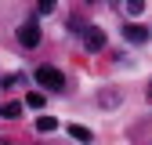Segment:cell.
<instances>
[{
  "label": "cell",
  "mask_w": 152,
  "mask_h": 145,
  "mask_svg": "<svg viewBox=\"0 0 152 145\" xmlns=\"http://www.w3.org/2000/svg\"><path fill=\"white\" fill-rule=\"evenodd\" d=\"M148 98H152V83H148Z\"/></svg>",
  "instance_id": "7c38bea8"
},
{
  "label": "cell",
  "mask_w": 152,
  "mask_h": 145,
  "mask_svg": "<svg viewBox=\"0 0 152 145\" xmlns=\"http://www.w3.org/2000/svg\"><path fill=\"white\" fill-rule=\"evenodd\" d=\"M36 11H40V15H51V11H54V0H40V4H36Z\"/></svg>",
  "instance_id": "30bf717a"
},
{
  "label": "cell",
  "mask_w": 152,
  "mask_h": 145,
  "mask_svg": "<svg viewBox=\"0 0 152 145\" xmlns=\"http://www.w3.org/2000/svg\"><path fill=\"white\" fill-rule=\"evenodd\" d=\"M123 36H127V44H145V40H148V29L138 26V22H127V26H123Z\"/></svg>",
  "instance_id": "277c9868"
},
{
  "label": "cell",
  "mask_w": 152,
  "mask_h": 145,
  "mask_svg": "<svg viewBox=\"0 0 152 145\" xmlns=\"http://www.w3.org/2000/svg\"><path fill=\"white\" fill-rule=\"evenodd\" d=\"M116 102H120L116 91H102V105H105V109H116Z\"/></svg>",
  "instance_id": "ba28073f"
},
{
  "label": "cell",
  "mask_w": 152,
  "mask_h": 145,
  "mask_svg": "<svg viewBox=\"0 0 152 145\" xmlns=\"http://www.w3.org/2000/svg\"><path fill=\"white\" fill-rule=\"evenodd\" d=\"M18 44H22L26 51L40 47V26H36V22H26V26H18Z\"/></svg>",
  "instance_id": "7a4b0ae2"
},
{
  "label": "cell",
  "mask_w": 152,
  "mask_h": 145,
  "mask_svg": "<svg viewBox=\"0 0 152 145\" xmlns=\"http://www.w3.org/2000/svg\"><path fill=\"white\" fill-rule=\"evenodd\" d=\"M69 134H72V138H76V141H80V145H87V141H91V138H94V134H91V131H87V127H80V123H72V127H69Z\"/></svg>",
  "instance_id": "5b68a950"
},
{
  "label": "cell",
  "mask_w": 152,
  "mask_h": 145,
  "mask_svg": "<svg viewBox=\"0 0 152 145\" xmlns=\"http://www.w3.org/2000/svg\"><path fill=\"white\" fill-rule=\"evenodd\" d=\"M36 83L47 87V91H62V87H65V76H62L54 65H40V69H36Z\"/></svg>",
  "instance_id": "6da1fadb"
},
{
  "label": "cell",
  "mask_w": 152,
  "mask_h": 145,
  "mask_svg": "<svg viewBox=\"0 0 152 145\" xmlns=\"http://www.w3.org/2000/svg\"><path fill=\"white\" fill-rule=\"evenodd\" d=\"M18 113H22V105H18V102H4V105H0V116H4V120H15Z\"/></svg>",
  "instance_id": "8992f818"
},
{
  "label": "cell",
  "mask_w": 152,
  "mask_h": 145,
  "mask_svg": "<svg viewBox=\"0 0 152 145\" xmlns=\"http://www.w3.org/2000/svg\"><path fill=\"white\" fill-rule=\"evenodd\" d=\"M141 7H145L141 0H130V4H127V11H130V15H141Z\"/></svg>",
  "instance_id": "8fae6325"
},
{
  "label": "cell",
  "mask_w": 152,
  "mask_h": 145,
  "mask_svg": "<svg viewBox=\"0 0 152 145\" xmlns=\"http://www.w3.org/2000/svg\"><path fill=\"white\" fill-rule=\"evenodd\" d=\"M54 127H58V120H54V116H40V120H36V131H40V134L54 131Z\"/></svg>",
  "instance_id": "52a82bcc"
},
{
  "label": "cell",
  "mask_w": 152,
  "mask_h": 145,
  "mask_svg": "<svg viewBox=\"0 0 152 145\" xmlns=\"http://www.w3.org/2000/svg\"><path fill=\"white\" fill-rule=\"evenodd\" d=\"M83 47H87V51H102V47H105V29L87 26V33H83Z\"/></svg>",
  "instance_id": "3957f363"
},
{
  "label": "cell",
  "mask_w": 152,
  "mask_h": 145,
  "mask_svg": "<svg viewBox=\"0 0 152 145\" xmlns=\"http://www.w3.org/2000/svg\"><path fill=\"white\" fill-rule=\"evenodd\" d=\"M26 105L40 109V105H44V94H40V91H29V94H26Z\"/></svg>",
  "instance_id": "9c48e42d"
}]
</instances>
